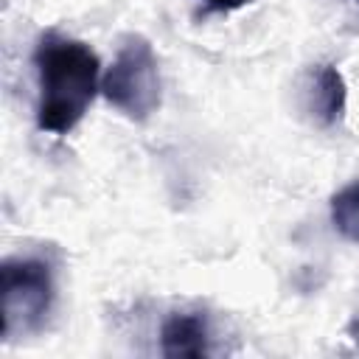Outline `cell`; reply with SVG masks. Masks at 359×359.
<instances>
[{"label":"cell","mask_w":359,"mask_h":359,"mask_svg":"<svg viewBox=\"0 0 359 359\" xmlns=\"http://www.w3.org/2000/svg\"><path fill=\"white\" fill-rule=\"evenodd\" d=\"M331 224L342 238L359 244V180L342 185L331 196Z\"/></svg>","instance_id":"6"},{"label":"cell","mask_w":359,"mask_h":359,"mask_svg":"<svg viewBox=\"0 0 359 359\" xmlns=\"http://www.w3.org/2000/svg\"><path fill=\"white\" fill-rule=\"evenodd\" d=\"M101 95L129 121H146L160 107V70L154 48L140 34H126L101 76Z\"/></svg>","instance_id":"3"},{"label":"cell","mask_w":359,"mask_h":359,"mask_svg":"<svg viewBox=\"0 0 359 359\" xmlns=\"http://www.w3.org/2000/svg\"><path fill=\"white\" fill-rule=\"evenodd\" d=\"M208 317L202 311H171L160 325V351L171 359L208 356Z\"/></svg>","instance_id":"5"},{"label":"cell","mask_w":359,"mask_h":359,"mask_svg":"<svg viewBox=\"0 0 359 359\" xmlns=\"http://www.w3.org/2000/svg\"><path fill=\"white\" fill-rule=\"evenodd\" d=\"M303 107L320 126H337L345 115L348 104V87L342 73L334 65H317L309 70L306 90H303Z\"/></svg>","instance_id":"4"},{"label":"cell","mask_w":359,"mask_h":359,"mask_svg":"<svg viewBox=\"0 0 359 359\" xmlns=\"http://www.w3.org/2000/svg\"><path fill=\"white\" fill-rule=\"evenodd\" d=\"M53 266L45 258L17 255L0 264V311L3 339L36 334L53 309Z\"/></svg>","instance_id":"2"},{"label":"cell","mask_w":359,"mask_h":359,"mask_svg":"<svg viewBox=\"0 0 359 359\" xmlns=\"http://www.w3.org/2000/svg\"><path fill=\"white\" fill-rule=\"evenodd\" d=\"M34 67L39 81L36 126L50 135H67L101 90L98 56L81 39L45 31L34 48Z\"/></svg>","instance_id":"1"},{"label":"cell","mask_w":359,"mask_h":359,"mask_svg":"<svg viewBox=\"0 0 359 359\" xmlns=\"http://www.w3.org/2000/svg\"><path fill=\"white\" fill-rule=\"evenodd\" d=\"M353 3H356V6H359V0H353Z\"/></svg>","instance_id":"8"},{"label":"cell","mask_w":359,"mask_h":359,"mask_svg":"<svg viewBox=\"0 0 359 359\" xmlns=\"http://www.w3.org/2000/svg\"><path fill=\"white\" fill-rule=\"evenodd\" d=\"M210 11H222V14H227V11H238V8H244L247 3H252V0H202Z\"/></svg>","instance_id":"7"}]
</instances>
